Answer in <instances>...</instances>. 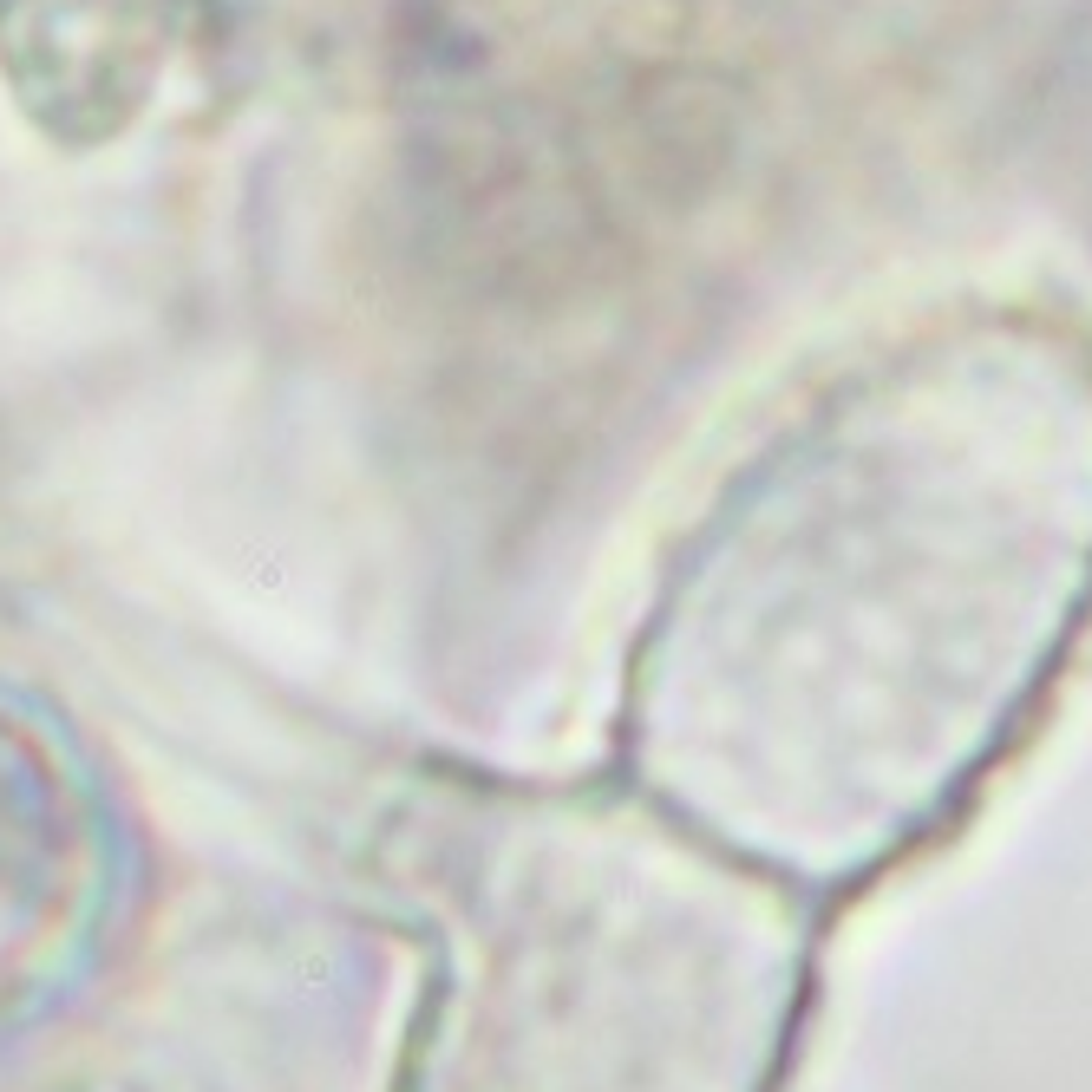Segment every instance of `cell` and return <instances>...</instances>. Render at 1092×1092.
Returning <instances> with one entry per match:
<instances>
[{
  "instance_id": "cell-1",
  "label": "cell",
  "mask_w": 1092,
  "mask_h": 1092,
  "mask_svg": "<svg viewBox=\"0 0 1092 1092\" xmlns=\"http://www.w3.org/2000/svg\"><path fill=\"white\" fill-rule=\"evenodd\" d=\"M465 981L419 1092H759L792 942L726 877L621 825L530 818L498 844Z\"/></svg>"
},
{
  "instance_id": "cell-2",
  "label": "cell",
  "mask_w": 1092,
  "mask_h": 1092,
  "mask_svg": "<svg viewBox=\"0 0 1092 1092\" xmlns=\"http://www.w3.org/2000/svg\"><path fill=\"white\" fill-rule=\"evenodd\" d=\"M190 0H0V66L46 138L99 145L164 79Z\"/></svg>"
}]
</instances>
